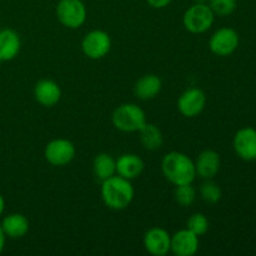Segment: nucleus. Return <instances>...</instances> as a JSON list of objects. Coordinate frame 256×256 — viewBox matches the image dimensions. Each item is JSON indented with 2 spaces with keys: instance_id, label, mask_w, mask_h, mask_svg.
<instances>
[{
  "instance_id": "f257e3e1",
  "label": "nucleus",
  "mask_w": 256,
  "mask_h": 256,
  "mask_svg": "<svg viewBox=\"0 0 256 256\" xmlns=\"http://www.w3.org/2000/svg\"><path fill=\"white\" fill-rule=\"evenodd\" d=\"M162 172L172 185L192 184L196 178L195 164L190 156L180 152H170L162 160Z\"/></svg>"
},
{
  "instance_id": "f03ea898",
  "label": "nucleus",
  "mask_w": 256,
  "mask_h": 256,
  "mask_svg": "<svg viewBox=\"0 0 256 256\" xmlns=\"http://www.w3.org/2000/svg\"><path fill=\"white\" fill-rule=\"evenodd\" d=\"M100 194H102V202L109 209L120 212L130 206L134 200L135 190L130 180L119 175H114L102 182Z\"/></svg>"
},
{
  "instance_id": "7ed1b4c3",
  "label": "nucleus",
  "mask_w": 256,
  "mask_h": 256,
  "mask_svg": "<svg viewBox=\"0 0 256 256\" xmlns=\"http://www.w3.org/2000/svg\"><path fill=\"white\" fill-rule=\"evenodd\" d=\"M112 122L119 132H136L146 124V114L138 104L125 102L112 112Z\"/></svg>"
},
{
  "instance_id": "20e7f679",
  "label": "nucleus",
  "mask_w": 256,
  "mask_h": 256,
  "mask_svg": "<svg viewBox=\"0 0 256 256\" xmlns=\"http://www.w3.org/2000/svg\"><path fill=\"white\" fill-rule=\"evenodd\" d=\"M215 14L208 4L194 2L185 10L182 15V25L192 34H202L212 26Z\"/></svg>"
},
{
  "instance_id": "39448f33",
  "label": "nucleus",
  "mask_w": 256,
  "mask_h": 256,
  "mask_svg": "<svg viewBox=\"0 0 256 256\" xmlns=\"http://www.w3.org/2000/svg\"><path fill=\"white\" fill-rule=\"evenodd\" d=\"M88 10L82 0H60L56 5V18L62 26L78 29L86 22Z\"/></svg>"
},
{
  "instance_id": "423d86ee",
  "label": "nucleus",
  "mask_w": 256,
  "mask_h": 256,
  "mask_svg": "<svg viewBox=\"0 0 256 256\" xmlns=\"http://www.w3.org/2000/svg\"><path fill=\"white\" fill-rule=\"evenodd\" d=\"M112 50V38L104 30H92L82 40V52L92 60L106 56Z\"/></svg>"
},
{
  "instance_id": "0eeeda50",
  "label": "nucleus",
  "mask_w": 256,
  "mask_h": 256,
  "mask_svg": "<svg viewBox=\"0 0 256 256\" xmlns=\"http://www.w3.org/2000/svg\"><path fill=\"white\" fill-rule=\"evenodd\" d=\"M76 148L70 140L54 139L46 144L44 149L45 160L52 166H65L74 160Z\"/></svg>"
},
{
  "instance_id": "6e6552de",
  "label": "nucleus",
  "mask_w": 256,
  "mask_h": 256,
  "mask_svg": "<svg viewBox=\"0 0 256 256\" xmlns=\"http://www.w3.org/2000/svg\"><path fill=\"white\" fill-rule=\"evenodd\" d=\"M239 34L232 28H220L209 39V49L218 56H229L238 49Z\"/></svg>"
},
{
  "instance_id": "1a4fd4ad",
  "label": "nucleus",
  "mask_w": 256,
  "mask_h": 256,
  "mask_svg": "<svg viewBox=\"0 0 256 256\" xmlns=\"http://www.w3.org/2000/svg\"><path fill=\"white\" fill-rule=\"evenodd\" d=\"M206 95L199 88L186 89L178 99V109L185 118H195L206 106Z\"/></svg>"
},
{
  "instance_id": "9d476101",
  "label": "nucleus",
  "mask_w": 256,
  "mask_h": 256,
  "mask_svg": "<svg viewBox=\"0 0 256 256\" xmlns=\"http://www.w3.org/2000/svg\"><path fill=\"white\" fill-rule=\"evenodd\" d=\"M172 235L164 228H150L144 234L142 244L145 250L152 256H165L170 252Z\"/></svg>"
},
{
  "instance_id": "9b49d317",
  "label": "nucleus",
  "mask_w": 256,
  "mask_h": 256,
  "mask_svg": "<svg viewBox=\"0 0 256 256\" xmlns=\"http://www.w3.org/2000/svg\"><path fill=\"white\" fill-rule=\"evenodd\" d=\"M232 148L240 159L245 162L256 160V129L254 128H242L238 130L232 140Z\"/></svg>"
},
{
  "instance_id": "f8f14e48",
  "label": "nucleus",
  "mask_w": 256,
  "mask_h": 256,
  "mask_svg": "<svg viewBox=\"0 0 256 256\" xmlns=\"http://www.w3.org/2000/svg\"><path fill=\"white\" fill-rule=\"evenodd\" d=\"M199 236L189 229H182L172 235L170 252L176 256H192L199 250Z\"/></svg>"
},
{
  "instance_id": "ddd939ff",
  "label": "nucleus",
  "mask_w": 256,
  "mask_h": 256,
  "mask_svg": "<svg viewBox=\"0 0 256 256\" xmlns=\"http://www.w3.org/2000/svg\"><path fill=\"white\" fill-rule=\"evenodd\" d=\"M194 164L195 170H196V176H200L204 180H209L214 179L219 172L220 166H222V159L215 150L206 149L202 150L198 155Z\"/></svg>"
},
{
  "instance_id": "4468645a",
  "label": "nucleus",
  "mask_w": 256,
  "mask_h": 256,
  "mask_svg": "<svg viewBox=\"0 0 256 256\" xmlns=\"http://www.w3.org/2000/svg\"><path fill=\"white\" fill-rule=\"evenodd\" d=\"M34 98L42 106L52 108L62 99V89L54 80L42 79L35 84Z\"/></svg>"
},
{
  "instance_id": "2eb2a0df",
  "label": "nucleus",
  "mask_w": 256,
  "mask_h": 256,
  "mask_svg": "<svg viewBox=\"0 0 256 256\" xmlns=\"http://www.w3.org/2000/svg\"><path fill=\"white\" fill-rule=\"evenodd\" d=\"M145 169L144 160L136 154L128 152L116 159V175L128 180H134L142 174Z\"/></svg>"
},
{
  "instance_id": "dca6fc26",
  "label": "nucleus",
  "mask_w": 256,
  "mask_h": 256,
  "mask_svg": "<svg viewBox=\"0 0 256 256\" xmlns=\"http://www.w3.org/2000/svg\"><path fill=\"white\" fill-rule=\"evenodd\" d=\"M2 229L6 239H22L29 232L30 222L25 215L12 212L6 215L2 222Z\"/></svg>"
},
{
  "instance_id": "f3484780",
  "label": "nucleus",
  "mask_w": 256,
  "mask_h": 256,
  "mask_svg": "<svg viewBox=\"0 0 256 256\" xmlns=\"http://www.w3.org/2000/svg\"><path fill=\"white\" fill-rule=\"evenodd\" d=\"M22 49V39L15 30H0V62H10L19 55Z\"/></svg>"
},
{
  "instance_id": "a211bd4d",
  "label": "nucleus",
  "mask_w": 256,
  "mask_h": 256,
  "mask_svg": "<svg viewBox=\"0 0 256 256\" xmlns=\"http://www.w3.org/2000/svg\"><path fill=\"white\" fill-rule=\"evenodd\" d=\"M162 89V82L158 75L145 74L134 85V94L140 100H152L160 94Z\"/></svg>"
},
{
  "instance_id": "6ab92c4d",
  "label": "nucleus",
  "mask_w": 256,
  "mask_h": 256,
  "mask_svg": "<svg viewBox=\"0 0 256 256\" xmlns=\"http://www.w3.org/2000/svg\"><path fill=\"white\" fill-rule=\"evenodd\" d=\"M92 172L95 178L100 182L116 175V159L106 152L98 154L92 160Z\"/></svg>"
},
{
  "instance_id": "aec40b11",
  "label": "nucleus",
  "mask_w": 256,
  "mask_h": 256,
  "mask_svg": "<svg viewBox=\"0 0 256 256\" xmlns=\"http://www.w3.org/2000/svg\"><path fill=\"white\" fill-rule=\"evenodd\" d=\"M140 134V142L142 146L150 152H155L159 150L164 144V138H162V132L156 125L148 122L139 130Z\"/></svg>"
},
{
  "instance_id": "412c9836",
  "label": "nucleus",
  "mask_w": 256,
  "mask_h": 256,
  "mask_svg": "<svg viewBox=\"0 0 256 256\" xmlns=\"http://www.w3.org/2000/svg\"><path fill=\"white\" fill-rule=\"evenodd\" d=\"M174 198L178 204L182 205V206H192L196 200V190L192 186V184L178 185V186H175Z\"/></svg>"
},
{
  "instance_id": "4be33fe9",
  "label": "nucleus",
  "mask_w": 256,
  "mask_h": 256,
  "mask_svg": "<svg viewBox=\"0 0 256 256\" xmlns=\"http://www.w3.org/2000/svg\"><path fill=\"white\" fill-rule=\"evenodd\" d=\"M200 196L208 204H216L222 199V192L216 182H212V179H209L205 180V182H202L200 186Z\"/></svg>"
},
{
  "instance_id": "5701e85b",
  "label": "nucleus",
  "mask_w": 256,
  "mask_h": 256,
  "mask_svg": "<svg viewBox=\"0 0 256 256\" xmlns=\"http://www.w3.org/2000/svg\"><path fill=\"white\" fill-rule=\"evenodd\" d=\"M186 229H189L190 232H194L198 236H202L208 232L209 230V220L202 212H196V214H192V216L188 219L186 222Z\"/></svg>"
},
{
  "instance_id": "b1692460",
  "label": "nucleus",
  "mask_w": 256,
  "mask_h": 256,
  "mask_svg": "<svg viewBox=\"0 0 256 256\" xmlns=\"http://www.w3.org/2000/svg\"><path fill=\"white\" fill-rule=\"evenodd\" d=\"M208 5L218 16H228L235 12L238 2L236 0H209Z\"/></svg>"
},
{
  "instance_id": "393cba45",
  "label": "nucleus",
  "mask_w": 256,
  "mask_h": 256,
  "mask_svg": "<svg viewBox=\"0 0 256 256\" xmlns=\"http://www.w3.org/2000/svg\"><path fill=\"white\" fill-rule=\"evenodd\" d=\"M172 0H146L148 4L154 9H164L172 2Z\"/></svg>"
},
{
  "instance_id": "a878e982",
  "label": "nucleus",
  "mask_w": 256,
  "mask_h": 256,
  "mask_svg": "<svg viewBox=\"0 0 256 256\" xmlns=\"http://www.w3.org/2000/svg\"><path fill=\"white\" fill-rule=\"evenodd\" d=\"M5 242H6V236H5L4 232H2V225H0V254H2V250H4Z\"/></svg>"
},
{
  "instance_id": "bb28decb",
  "label": "nucleus",
  "mask_w": 256,
  "mask_h": 256,
  "mask_svg": "<svg viewBox=\"0 0 256 256\" xmlns=\"http://www.w3.org/2000/svg\"><path fill=\"white\" fill-rule=\"evenodd\" d=\"M4 210H5V200H4V196L0 194V216L2 215Z\"/></svg>"
},
{
  "instance_id": "cd10ccee",
  "label": "nucleus",
  "mask_w": 256,
  "mask_h": 256,
  "mask_svg": "<svg viewBox=\"0 0 256 256\" xmlns=\"http://www.w3.org/2000/svg\"><path fill=\"white\" fill-rule=\"evenodd\" d=\"M194 2H198V4H208L209 0H192Z\"/></svg>"
}]
</instances>
